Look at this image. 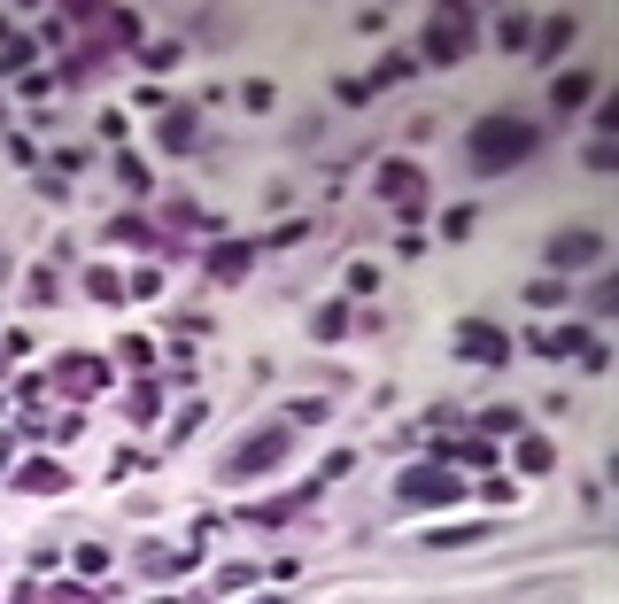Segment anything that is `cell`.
Wrapping results in <instances>:
<instances>
[{"instance_id": "9", "label": "cell", "mask_w": 619, "mask_h": 604, "mask_svg": "<svg viewBox=\"0 0 619 604\" xmlns=\"http://www.w3.org/2000/svg\"><path fill=\"white\" fill-rule=\"evenodd\" d=\"M573 101H589V78L573 70V78H558V109H573Z\"/></svg>"}, {"instance_id": "1", "label": "cell", "mask_w": 619, "mask_h": 604, "mask_svg": "<svg viewBox=\"0 0 619 604\" xmlns=\"http://www.w3.org/2000/svg\"><path fill=\"white\" fill-rule=\"evenodd\" d=\"M527 148H534V124H511V117H496V124L472 132V163H480V171H511Z\"/></svg>"}, {"instance_id": "3", "label": "cell", "mask_w": 619, "mask_h": 604, "mask_svg": "<svg viewBox=\"0 0 619 604\" xmlns=\"http://www.w3.org/2000/svg\"><path fill=\"white\" fill-rule=\"evenodd\" d=\"M426 55H434V62H457V55H465V16H442V24H426Z\"/></svg>"}, {"instance_id": "8", "label": "cell", "mask_w": 619, "mask_h": 604, "mask_svg": "<svg viewBox=\"0 0 619 604\" xmlns=\"http://www.w3.org/2000/svg\"><path fill=\"white\" fill-rule=\"evenodd\" d=\"M163 140H171V148H194V117H186V109H178V117L163 124Z\"/></svg>"}, {"instance_id": "6", "label": "cell", "mask_w": 619, "mask_h": 604, "mask_svg": "<svg viewBox=\"0 0 619 604\" xmlns=\"http://www.w3.org/2000/svg\"><path fill=\"white\" fill-rule=\"evenodd\" d=\"M465 357H480V364H503V357H511V341H503L496 326H465Z\"/></svg>"}, {"instance_id": "7", "label": "cell", "mask_w": 619, "mask_h": 604, "mask_svg": "<svg viewBox=\"0 0 619 604\" xmlns=\"http://www.w3.org/2000/svg\"><path fill=\"white\" fill-rule=\"evenodd\" d=\"M380 194H387V202H418V171H411V163H387Z\"/></svg>"}, {"instance_id": "5", "label": "cell", "mask_w": 619, "mask_h": 604, "mask_svg": "<svg viewBox=\"0 0 619 604\" xmlns=\"http://www.w3.org/2000/svg\"><path fill=\"white\" fill-rule=\"evenodd\" d=\"M449 496H457V481H449L442 465H434V473H411V481H403V504H449Z\"/></svg>"}, {"instance_id": "4", "label": "cell", "mask_w": 619, "mask_h": 604, "mask_svg": "<svg viewBox=\"0 0 619 604\" xmlns=\"http://www.w3.org/2000/svg\"><path fill=\"white\" fill-rule=\"evenodd\" d=\"M596 256H604V233H589V225L565 233V241H550V264H596Z\"/></svg>"}, {"instance_id": "2", "label": "cell", "mask_w": 619, "mask_h": 604, "mask_svg": "<svg viewBox=\"0 0 619 604\" xmlns=\"http://www.w3.org/2000/svg\"><path fill=\"white\" fill-rule=\"evenodd\" d=\"M279 457H287V426H271V434H256V442H240L233 473H264V465H279Z\"/></svg>"}]
</instances>
